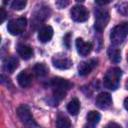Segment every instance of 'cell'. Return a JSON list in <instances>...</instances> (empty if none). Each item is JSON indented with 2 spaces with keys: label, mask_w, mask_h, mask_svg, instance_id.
Returning <instances> with one entry per match:
<instances>
[{
  "label": "cell",
  "mask_w": 128,
  "mask_h": 128,
  "mask_svg": "<svg viewBox=\"0 0 128 128\" xmlns=\"http://www.w3.org/2000/svg\"><path fill=\"white\" fill-rule=\"evenodd\" d=\"M121 76H122V71L120 68L118 67L110 68L104 76V80H103L104 86L110 90H116L119 86Z\"/></svg>",
  "instance_id": "cell-1"
},
{
  "label": "cell",
  "mask_w": 128,
  "mask_h": 128,
  "mask_svg": "<svg viewBox=\"0 0 128 128\" xmlns=\"http://www.w3.org/2000/svg\"><path fill=\"white\" fill-rule=\"evenodd\" d=\"M128 35V22H123L115 26L110 33V40L112 44H121Z\"/></svg>",
  "instance_id": "cell-2"
},
{
  "label": "cell",
  "mask_w": 128,
  "mask_h": 128,
  "mask_svg": "<svg viewBox=\"0 0 128 128\" xmlns=\"http://www.w3.org/2000/svg\"><path fill=\"white\" fill-rule=\"evenodd\" d=\"M17 115L26 128H36L37 123L35 122L32 114L30 112V109L27 105L23 104V105L19 106L17 108Z\"/></svg>",
  "instance_id": "cell-3"
},
{
  "label": "cell",
  "mask_w": 128,
  "mask_h": 128,
  "mask_svg": "<svg viewBox=\"0 0 128 128\" xmlns=\"http://www.w3.org/2000/svg\"><path fill=\"white\" fill-rule=\"evenodd\" d=\"M110 19L109 12L104 8H97L95 10V29L99 32H101L106 25L108 24Z\"/></svg>",
  "instance_id": "cell-4"
},
{
  "label": "cell",
  "mask_w": 128,
  "mask_h": 128,
  "mask_svg": "<svg viewBox=\"0 0 128 128\" xmlns=\"http://www.w3.org/2000/svg\"><path fill=\"white\" fill-rule=\"evenodd\" d=\"M26 25H27V19L24 17H19L10 20L8 22L7 29L11 35H19L25 30Z\"/></svg>",
  "instance_id": "cell-5"
},
{
  "label": "cell",
  "mask_w": 128,
  "mask_h": 128,
  "mask_svg": "<svg viewBox=\"0 0 128 128\" xmlns=\"http://www.w3.org/2000/svg\"><path fill=\"white\" fill-rule=\"evenodd\" d=\"M71 18L76 22H84L89 18V12L83 5H75L72 7L71 11Z\"/></svg>",
  "instance_id": "cell-6"
},
{
  "label": "cell",
  "mask_w": 128,
  "mask_h": 128,
  "mask_svg": "<svg viewBox=\"0 0 128 128\" xmlns=\"http://www.w3.org/2000/svg\"><path fill=\"white\" fill-rule=\"evenodd\" d=\"M95 104L100 109H108L112 105V98L111 95L107 92L99 93L96 97Z\"/></svg>",
  "instance_id": "cell-7"
},
{
  "label": "cell",
  "mask_w": 128,
  "mask_h": 128,
  "mask_svg": "<svg viewBox=\"0 0 128 128\" xmlns=\"http://www.w3.org/2000/svg\"><path fill=\"white\" fill-rule=\"evenodd\" d=\"M97 65V60L95 59H90V60H87V61H83L79 64L78 66V72H79V75L81 76H86L88 75L93 69L94 67Z\"/></svg>",
  "instance_id": "cell-8"
},
{
  "label": "cell",
  "mask_w": 128,
  "mask_h": 128,
  "mask_svg": "<svg viewBox=\"0 0 128 128\" xmlns=\"http://www.w3.org/2000/svg\"><path fill=\"white\" fill-rule=\"evenodd\" d=\"M51 86L53 87V89H57V90H62V91H66L69 90L72 87V84L64 79V78H60V77H56L53 78L51 80Z\"/></svg>",
  "instance_id": "cell-9"
},
{
  "label": "cell",
  "mask_w": 128,
  "mask_h": 128,
  "mask_svg": "<svg viewBox=\"0 0 128 128\" xmlns=\"http://www.w3.org/2000/svg\"><path fill=\"white\" fill-rule=\"evenodd\" d=\"M75 44L77 51L81 56H87L92 50V44L90 42H85L81 38H77Z\"/></svg>",
  "instance_id": "cell-10"
},
{
  "label": "cell",
  "mask_w": 128,
  "mask_h": 128,
  "mask_svg": "<svg viewBox=\"0 0 128 128\" xmlns=\"http://www.w3.org/2000/svg\"><path fill=\"white\" fill-rule=\"evenodd\" d=\"M17 82L23 88L30 86V84L32 82V74L30 72H28L27 70L21 71L17 76Z\"/></svg>",
  "instance_id": "cell-11"
},
{
  "label": "cell",
  "mask_w": 128,
  "mask_h": 128,
  "mask_svg": "<svg viewBox=\"0 0 128 128\" xmlns=\"http://www.w3.org/2000/svg\"><path fill=\"white\" fill-rule=\"evenodd\" d=\"M52 63L54 67L58 69H69L72 66V61L67 57H54L52 59Z\"/></svg>",
  "instance_id": "cell-12"
},
{
  "label": "cell",
  "mask_w": 128,
  "mask_h": 128,
  "mask_svg": "<svg viewBox=\"0 0 128 128\" xmlns=\"http://www.w3.org/2000/svg\"><path fill=\"white\" fill-rule=\"evenodd\" d=\"M52 36H53V29H52L51 26H45V27H43L42 29L39 30L38 39L42 43H46V42L50 41Z\"/></svg>",
  "instance_id": "cell-13"
},
{
  "label": "cell",
  "mask_w": 128,
  "mask_h": 128,
  "mask_svg": "<svg viewBox=\"0 0 128 128\" xmlns=\"http://www.w3.org/2000/svg\"><path fill=\"white\" fill-rule=\"evenodd\" d=\"M17 51H18V54H19L24 60L30 59V58L32 57V55H33V50H32V48H31L29 45H26V44H20V45H18Z\"/></svg>",
  "instance_id": "cell-14"
},
{
  "label": "cell",
  "mask_w": 128,
  "mask_h": 128,
  "mask_svg": "<svg viewBox=\"0 0 128 128\" xmlns=\"http://www.w3.org/2000/svg\"><path fill=\"white\" fill-rule=\"evenodd\" d=\"M19 66V61L16 57H9L4 62V69L8 73H13Z\"/></svg>",
  "instance_id": "cell-15"
},
{
  "label": "cell",
  "mask_w": 128,
  "mask_h": 128,
  "mask_svg": "<svg viewBox=\"0 0 128 128\" xmlns=\"http://www.w3.org/2000/svg\"><path fill=\"white\" fill-rule=\"evenodd\" d=\"M79 109H80V102L77 98L72 99L67 105V110L71 115H77L79 112Z\"/></svg>",
  "instance_id": "cell-16"
},
{
  "label": "cell",
  "mask_w": 128,
  "mask_h": 128,
  "mask_svg": "<svg viewBox=\"0 0 128 128\" xmlns=\"http://www.w3.org/2000/svg\"><path fill=\"white\" fill-rule=\"evenodd\" d=\"M108 56H109V59L114 63H119L121 60L120 50L115 47H110L108 49Z\"/></svg>",
  "instance_id": "cell-17"
},
{
  "label": "cell",
  "mask_w": 128,
  "mask_h": 128,
  "mask_svg": "<svg viewBox=\"0 0 128 128\" xmlns=\"http://www.w3.org/2000/svg\"><path fill=\"white\" fill-rule=\"evenodd\" d=\"M56 125H57L58 128H70L71 123H70V120H69L68 117H66L65 115L60 114V115L57 117Z\"/></svg>",
  "instance_id": "cell-18"
},
{
  "label": "cell",
  "mask_w": 128,
  "mask_h": 128,
  "mask_svg": "<svg viewBox=\"0 0 128 128\" xmlns=\"http://www.w3.org/2000/svg\"><path fill=\"white\" fill-rule=\"evenodd\" d=\"M33 70H34V73H35L38 77H43V76H45V75L47 74V72H48L47 66H46L45 64H43V63H37V64L34 66Z\"/></svg>",
  "instance_id": "cell-19"
},
{
  "label": "cell",
  "mask_w": 128,
  "mask_h": 128,
  "mask_svg": "<svg viewBox=\"0 0 128 128\" xmlns=\"http://www.w3.org/2000/svg\"><path fill=\"white\" fill-rule=\"evenodd\" d=\"M100 118H101V116L97 111H90L87 114V121L93 125L97 124L100 121Z\"/></svg>",
  "instance_id": "cell-20"
},
{
  "label": "cell",
  "mask_w": 128,
  "mask_h": 128,
  "mask_svg": "<svg viewBox=\"0 0 128 128\" xmlns=\"http://www.w3.org/2000/svg\"><path fill=\"white\" fill-rule=\"evenodd\" d=\"M27 2L25 0H15L11 3V7L14 10H22L26 6Z\"/></svg>",
  "instance_id": "cell-21"
},
{
  "label": "cell",
  "mask_w": 128,
  "mask_h": 128,
  "mask_svg": "<svg viewBox=\"0 0 128 128\" xmlns=\"http://www.w3.org/2000/svg\"><path fill=\"white\" fill-rule=\"evenodd\" d=\"M53 95H54V98H55L57 101H61L62 99H64V97H65V95H66V91L53 89Z\"/></svg>",
  "instance_id": "cell-22"
},
{
  "label": "cell",
  "mask_w": 128,
  "mask_h": 128,
  "mask_svg": "<svg viewBox=\"0 0 128 128\" xmlns=\"http://www.w3.org/2000/svg\"><path fill=\"white\" fill-rule=\"evenodd\" d=\"M0 16H1V19H0V22L1 23H3L4 22V20H5V18H6V11H5V9L3 8V7H1V9H0Z\"/></svg>",
  "instance_id": "cell-23"
},
{
  "label": "cell",
  "mask_w": 128,
  "mask_h": 128,
  "mask_svg": "<svg viewBox=\"0 0 128 128\" xmlns=\"http://www.w3.org/2000/svg\"><path fill=\"white\" fill-rule=\"evenodd\" d=\"M105 128H122V127H121L119 124L115 123V122H110V123H108V124L106 125Z\"/></svg>",
  "instance_id": "cell-24"
},
{
  "label": "cell",
  "mask_w": 128,
  "mask_h": 128,
  "mask_svg": "<svg viewBox=\"0 0 128 128\" xmlns=\"http://www.w3.org/2000/svg\"><path fill=\"white\" fill-rule=\"evenodd\" d=\"M69 37H70V33L66 34V36L64 37V40H65V43H66V46L69 47Z\"/></svg>",
  "instance_id": "cell-25"
},
{
  "label": "cell",
  "mask_w": 128,
  "mask_h": 128,
  "mask_svg": "<svg viewBox=\"0 0 128 128\" xmlns=\"http://www.w3.org/2000/svg\"><path fill=\"white\" fill-rule=\"evenodd\" d=\"M124 107H125V109L128 111V97L124 99Z\"/></svg>",
  "instance_id": "cell-26"
},
{
  "label": "cell",
  "mask_w": 128,
  "mask_h": 128,
  "mask_svg": "<svg viewBox=\"0 0 128 128\" xmlns=\"http://www.w3.org/2000/svg\"><path fill=\"white\" fill-rule=\"evenodd\" d=\"M108 3H109V1H103V2L97 1V2H96V4H98V5H105V4H108Z\"/></svg>",
  "instance_id": "cell-27"
},
{
  "label": "cell",
  "mask_w": 128,
  "mask_h": 128,
  "mask_svg": "<svg viewBox=\"0 0 128 128\" xmlns=\"http://www.w3.org/2000/svg\"><path fill=\"white\" fill-rule=\"evenodd\" d=\"M84 128H93V124H91V125H88V126H85Z\"/></svg>",
  "instance_id": "cell-28"
},
{
  "label": "cell",
  "mask_w": 128,
  "mask_h": 128,
  "mask_svg": "<svg viewBox=\"0 0 128 128\" xmlns=\"http://www.w3.org/2000/svg\"><path fill=\"white\" fill-rule=\"evenodd\" d=\"M125 87H126V89L128 90V79H127V81H126V83H125Z\"/></svg>",
  "instance_id": "cell-29"
},
{
  "label": "cell",
  "mask_w": 128,
  "mask_h": 128,
  "mask_svg": "<svg viewBox=\"0 0 128 128\" xmlns=\"http://www.w3.org/2000/svg\"><path fill=\"white\" fill-rule=\"evenodd\" d=\"M127 60H128V55H127Z\"/></svg>",
  "instance_id": "cell-30"
}]
</instances>
